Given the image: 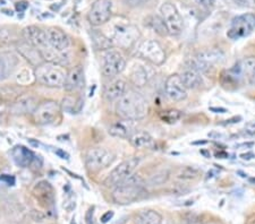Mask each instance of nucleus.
<instances>
[{
  "instance_id": "f257e3e1",
  "label": "nucleus",
  "mask_w": 255,
  "mask_h": 224,
  "mask_svg": "<svg viewBox=\"0 0 255 224\" xmlns=\"http://www.w3.org/2000/svg\"><path fill=\"white\" fill-rule=\"evenodd\" d=\"M116 111L123 119L137 121L144 119L147 116L149 104L141 93L130 89L118 100Z\"/></svg>"
},
{
  "instance_id": "f03ea898",
  "label": "nucleus",
  "mask_w": 255,
  "mask_h": 224,
  "mask_svg": "<svg viewBox=\"0 0 255 224\" xmlns=\"http://www.w3.org/2000/svg\"><path fill=\"white\" fill-rule=\"evenodd\" d=\"M144 194V181L138 174H130L128 178L114 187L113 199L119 205H128L141 198Z\"/></svg>"
},
{
  "instance_id": "7ed1b4c3",
  "label": "nucleus",
  "mask_w": 255,
  "mask_h": 224,
  "mask_svg": "<svg viewBox=\"0 0 255 224\" xmlns=\"http://www.w3.org/2000/svg\"><path fill=\"white\" fill-rule=\"evenodd\" d=\"M35 79L48 87H65L67 73L58 64L48 63L39 65L34 72Z\"/></svg>"
},
{
  "instance_id": "20e7f679",
  "label": "nucleus",
  "mask_w": 255,
  "mask_h": 224,
  "mask_svg": "<svg viewBox=\"0 0 255 224\" xmlns=\"http://www.w3.org/2000/svg\"><path fill=\"white\" fill-rule=\"evenodd\" d=\"M139 36L138 28L127 20L116 22L113 24L110 34L107 35L109 41L121 48H131Z\"/></svg>"
},
{
  "instance_id": "39448f33",
  "label": "nucleus",
  "mask_w": 255,
  "mask_h": 224,
  "mask_svg": "<svg viewBox=\"0 0 255 224\" xmlns=\"http://www.w3.org/2000/svg\"><path fill=\"white\" fill-rule=\"evenodd\" d=\"M126 59L124 55L117 49H106L100 56V68L102 75L114 78L124 71Z\"/></svg>"
},
{
  "instance_id": "423d86ee",
  "label": "nucleus",
  "mask_w": 255,
  "mask_h": 224,
  "mask_svg": "<svg viewBox=\"0 0 255 224\" xmlns=\"http://www.w3.org/2000/svg\"><path fill=\"white\" fill-rule=\"evenodd\" d=\"M115 154L105 148H92L85 154V165L89 172L98 173L115 161Z\"/></svg>"
},
{
  "instance_id": "0eeeda50",
  "label": "nucleus",
  "mask_w": 255,
  "mask_h": 224,
  "mask_svg": "<svg viewBox=\"0 0 255 224\" xmlns=\"http://www.w3.org/2000/svg\"><path fill=\"white\" fill-rule=\"evenodd\" d=\"M255 28V15L243 14L232 20L227 36L230 40H240L249 36Z\"/></svg>"
},
{
  "instance_id": "6e6552de",
  "label": "nucleus",
  "mask_w": 255,
  "mask_h": 224,
  "mask_svg": "<svg viewBox=\"0 0 255 224\" xmlns=\"http://www.w3.org/2000/svg\"><path fill=\"white\" fill-rule=\"evenodd\" d=\"M139 161H141V158L137 156H133L123 161L122 163H119L116 168H114L110 171L108 177L106 178V186L116 187L118 183H121L123 180H125L126 178H128L130 174H133L134 170L137 168Z\"/></svg>"
},
{
  "instance_id": "1a4fd4ad",
  "label": "nucleus",
  "mask_w": 255,
  "mask_h": 224,
  "mask_svg": "<svg viewBox=\"0 0 255 224\" xmlns=\"http://www.w3.org/2000/svg\"><path fill=\"white\" fill-rule=\"evenodd\" d=\"M61 108L56 101H44L33 112V120L41 126L51 125L59 119Z\"/></svg>"
},
{
  "instance_id": "9d476101",
  "label": "nucleus",
  "mask_w": 255,
  "mask_h": 224,
  "mask_svg": "<svg viewBox=\"0 0 255 224\" xmlns=\"http://www.w3.org/2000/svg\"><path fill=\"white\" fill-rule=\"evenodd\" d=\"M160 13H161V18L163 19L164 24H166L168 33L174 36L182 33L184 27L183 18L178 9L172 3L164 2L160 7Z\"/></svg>"
},
{
  "instance_id": "9b49d317",
  "label": "nucleus",
  "mask_w": 255,
  "mask_h": 224,
  "mask_svg": "<svg viewBox=\"0 0 255 224\" xmlns=\"http://www.w3.org/2000/svg\"><path fill=\"white\" fill-rule=\"evenodd\" d=\"M113 3L110 0H96L88 14L89 22L94 26L104 25L112 17Z\"/></svg>"
},
{
  "instance_id": "f8f14e48",
  "label": "nucleus",
  "mask_w": 255,
  "mask_h": 224,
  "mask_svg": "<svg viewBox=\"0 0 255 224\" xmlns=\"http://www.w3.org/2000/svg\"><path fill=\"white\" fill-rule=\"evenodd\" d=\"M138 55L154 65H161L166 59L162 47L154 40L144 41L138 47Z\"/></svg>"
},
{
  "instance_id": "ddd939ff",
  "label": "nucleus",
  "mask_w": 255,
  "mask_h": 224,
  "mask_svg": "<svg viewBox=\"0 0 255 224\" xmlns=\"http://www.w3.org/2000/svg\"><path fill=\"white\" fill-rule=\"evenodd\" d=\"M164 91L171 101L179 102L187 97V88L183 84L179 75H171L167 78L164 84Z\"/></svg>"
},
{
  "instance_id": "4468645a",
  "label": "nucleus",
  "mask_w": 255,
  "mask_h": 224,
  "mask_svg": "<svg viewBox=\"0 0 255 224\" xmlns=\"http://www.w3.org/2000/svg\"><path fill=\"white\" fill-rule=\"evenodd\" d=\"M38 99L31 94H24L17 97L10 107V111L15 116L33 115L35 109L38 108Z\"/></svg>"
},
{
  "instance_id": "2eb2a0df",
  "label": "nucleus",
  "mask_w": 255,
  "mask_h": 224,
  "mask_svg": "<svg viewBox=\"0 0 255 224\" xmlns=\"http://www.w3.org/2000/svg\"><path fill=\"white\" fill-rule=\"evenodd\" d=\"M19 60L14 52L0 51V80H5L14 74Z\"/></svg>"
},
{
  "instance_id": "dca6fc26",
  "label": "nucleus",
  "mask_w": 255,
  "mask_h": 224,
  "mask_svg": "<svg viewBox=\"0 0 255 224\" xmlns=\"http://www.w3.org/2000/svg\"><path fill=\"white\" fill-rule=\"evenodd\" d=\"M47 31L48 41L50 46L58 52L67 51L71 47V40L68 35L58 27H49Z\"/></svg>"
},
{
  "instance_id": "f3484780",
  "label": "nucleus",
  "mask_w": 255,
  "mask_h": 224,
  "mask_svg": "<svg viewBox=\"0 0 255 224\" xmlns=\"http://www.w3.org/2000/svg\"><path fill=\"white\" fill-rule=\"evenodd\" d=\"M33 195L44 206L52 205L53 199H55L52 186L46 180H41L36 183L34 188H33Z\"/></svg>"
},
{
  "instance_id": "a211bd4d",
  "label": "nucleus",
  "mask_w": 255,
  "mask_h": 224,
  "mask_svg": "<svg viewBox=\"0 0 255 224\" xmlns=\"http://www.w3.org/2000/svg\"><path fill=\"white\" fill-rule=\"evenodd\" d=\"M17 50L19 54L22 55V57H24V58H25L31 65H33V66L38 67L39 65L44 63V59L42 58V56H41L38 49L26 42L25 40L17 43Z\"/></svg>"
},
{
  "instance_id": "6ab92c4d",
  "label": "nucleus",
  "mask_w": 255,
  "mask_h": 224,
  "mask_svg": "<svg viewBox=\"0 0 255 224\" xmlns=\"http://www.w3.org/2000/svg\"><path fill=\"white\" fill-rule=\"evenodd\" d=\"M127 92V84L124 79L115 78L105 86V97L108 101H117Z\"/></svg>"
},
{
  "instance_id": "aec40b11",
  "label": "nucleus",
  "mask_w": 255,
  "mask_h": 224,
  "mask_svg": "<svg viewBox=\"0 0 255 224\" xmlns=\"http://www.w3.org/2000/svg\"><path fill=\"white\" fill-rule=\"evenodd\" d=\"M11 157H13L15 164L17 166L27 168L34 161L35 155L32 153V150L24 148L22 145H17L11 149Z\"/></svg>"
},
{
  "instance_id": "412c9836",
  "label": "nucleus",
  "mask_w": 255,
  "mask_h": 224,
  "mask_svg": "<svg viewBox=\"0 0 255 224\" xmlns=\"http://www.w3.org/2000/svg\"><path fill=\"white\" fill-rule=\"evenodd\" d=\"M84 81V69L82 66H75L73 67L67 74V78H66L65 88L67 91H75L82 87Z\"/></svg>"
},
{
  "instance_id": "4be33fe9",
  "label": "nucleus",
  "mask_w": 255,
  "mask_h": 224,
  "mask_svg": "<svg viewBox=\"0 0 255 224\" xmlns=\"http://www.w3.org/2000/svg\"><path fill=\"white\" fill-rule=\"evenodd\" d=\"M180 78H182L183 84L187 89H194L201 86L202 84V76H201V73L196 71L195 68L192 66H188L184 69V72L179 75Z\"/></svg>"
},
{
  "instance_id": "5701e85b",
  "label": "nucleus",
  "mask_w": 255,
  "mask_h": 224,
  "mask_svg": "<svg viewBox=\"0 0 255 224\" xmlns=\"http://www.w3.org/2000/svg\"><path fill=\"white\" fill-rule=\"evenodd\" d=\"M130 144L135 149H154L155 142L149 133L146 132H135L133 135L129 137Z\"/></svg>"
},
{
  "instance_id": "b1692460",
  "label": "nucleus",
  "mask_w": 255,
  "mask_h": 224,
  "mask_svg": "<svg viewBox=\"0 0 255 224\" xmlns=\"http://www.w3.org/2000/svg\"><path fill=\"white\" fill-rule=\"evenodd\" d=\"M131 122H133L131 120L115 122V124L110 126L109 134L112 136L118 138H129L134 134Z\"/></svg>"
},
{
  "instance_id": "393cba45",
  "label": "nucleus",
  "mask_w": 255,
  "mask_h": 224,
  "mask_svg": "<svg viewBox=\"0 0 255 224\" xmlns=\"http://www.w3.org/2000/svg\"><path fill=\"white\" fill-rule=\"evenodd\" d=\"M136 224H162V217L157 211H142L135 217Z\"/></svg>"
},
{
  "instance_id": "a878e982",
  "label": "nucleus",
  "mask_w": 255,
  "mask_h": 224,
  "mask_svg": "<svg viewBox=\"0 0 255 224\" xmlns=\"http://www.w3.org/2000/svg\"><path fill=\"white\" fill-rule=\"evenodd\" d=\"M150 75L147 73V69L144 68L142 65H136L130 72V80L135 86L142 87L149 81Z\"/></svg>"
},
{
  "instance_id": "bb28decb",
  "label": "nucleus",
  "mask_w": 255,
  "mask_h": 224,
  "mask_svg": "<svg viewBox=\"0 0 255 224\" xmlns=\"http://www.w3.org/2000/svg\"><path fill=\"white\" fill-rule=\"evenodd\" d=\"M242 74L245 77L249 84L255 86V57H246V58L242 61L241 65Z\"/></svg>"
},
{
  "instance_id": "cd10ccee",
  "label": "nucleus",
  "mask_w": 255,
  "mask_h": 224,
  "mask_svg": "<svg viewBox=\"0 0 255 224\" xmlns=\"http://www.w3.org/2000/svg\"><path fill=\"white\" fill-rule=\"evenodd\" d=\"M183 117V113L179 111V110L176 109H170V110H166V111H162L160 113V119H161L163 122H167V124H175L178 120H180V118Z\"/></svg>"
},
{
  "instance_id": "c85d7f7f",
  "label": "nucleus",
  "mask_w": 255,
  "mask_h": 224,
  "mask_svg": "<svg viewBox=\"0 0 255 224\" xmlns=\"http://www.w3.org/2000/svg\"><path fill=\"white\" fill-rule=\"evenodd\" d=\"M200 176V171L194 168H185L178 173V178L182 180H191V179H195Z\"/></svg>"
},
{
  "instance_id": "c756f323",
  "label": "nucleus",
  "mask_w": 255,
  "mask_h": 224,
  "mask_svg": "<svg viewBox=\"0 0 255 224\" xmlns=\"http://www.w3.org/2000/svg\"><path fill=\"white\" fill-rule=\"evenodd\" d=\"M152 26H153L155 32L159 33L160 35L169 34L168 33V30L166 27V24L163 22V19L161 17H159V16H154L153 20H152Z\"/></svg>"
},
{
  "instance_id": "7c9ffc66",
  "label": "nucleus",
  "mask_w": 255,
  "mask_h": 224,
  "mask_svg": "<svg viewBox=\"0 0 255 224\" xmlns=\"http://www.w3.org/2000/svg\"><path fill=\"white\" fill-rule=\"evenodd\" d=\"M150 0H124V2L129 7H139L145 5Z\"/></svg>"
},
{
  "instance_id": "2f4dec72",
  "label": "nucleus",
  "mask_w": 255,
  "mask_h": 224,
  "mask_svg": "<svg viewBox=\"0 0 255 224\" xmlns=\"http://www.w3.org/2000/svg\"><path fill=\"white\" fill-rule=\"evenodd\" d=\"M195 2L197 3V5L208 8V7H211L215 5L216 0H195Z\"/></svg>"
},
{
  "instance_id": "473e14b6",
  "label": "nucleus",
  "mask_w": 255,
  "mask_h": 224,
  "mask_svg": "<svg viewBox=\"0 0 255 224\" xmlns=\"http://www.w3.org/2000/svg\"><path fill=\"white\" fill-rule=\"evenodd\" d=\"M27 7H28V3L26 1H19L16 3V9H17V11H19V13L25 11L27 9Z\"/></svg>"
},
{
  "instance_id": "72a5a7b5",
  "label": "nucleus",
  "mask_w": 255,
  "mask_h": 224,
  "mask_svg": "<svg viewBox=\"0 0 255 224\" xmlns=\"http://www.w3.org/2000/svg\"><path fill=\"white\" fill-rule=\"evenodd\" d=\"M0 180H1V181H6L9 186H13L14 183H15V179H14V177L8 176V174H2V176L0 177Z\"/></svg>"
},
{
  "instance_id": "f704fd0d",
  "label": "nucleus",
  "mask_w": 255,
  "mask_h": 224,
  "mask_svg": "<svg viewBox=\"0 0 255 224\" xmlns=\"http://www.w3.org/2000/svg\"><path fill=\"white\" fill-rule=\"evenodd\" d=\"M55 153L58 155L60 158H64V160H68L69 158V154L67 152H65V150L60 149H55Z\"/></svg>"
},
{
  "instance_id": "c9c22d12",
  "label": "nucleus",
  "mask_w": 255,
  "mask_h": 224,
  "mask_svg": "<svg viewBox=\"0 0 255 224\" xmlns=\"http://www.w3.org/2000/svg\"><path fill=\"white\" fill-rule=\"evenodd\" d=\"M114 217V212H112V211H109V212H107L106 214H104L102 215V218H101V221L104 222V223H107L108 221H110V220H112V218Z\"/></svg>"
},
{
  "instance_id": "e433bc0d",
  "label": "nucleus",
  "mask_w": 255,
  "mask_h": 224,
  "mask_svg": "<svg viewBox=\"0 0 255 224\" xmlns=\"http://www.w3.org/2000/svg\"><path fill=\"white\" fill-rule=\"evenodd\" d=\"M245 129H246V132L251 134V135H255V122H251V124L246 125Z\"/></svg>"
},
{
  "instance_id": "4c0bfd02",
  "label": "nucleus",
  "mask_w": 255,
  "mask_h": 224,
  "mask_svg": "<svg viewBox=\"0 0 255 224\" xmlns=\"http://www.w3.org/2000/svg\"><path fill=\"white\" fill-rule=\"evenodd\" d=\"M210 111L216 112V113H226V112H227V109H225V108H216V107H212V108H210Z\"/></svg>"
},
{
  "instance_id": "58836bf2",
  "label": "nucleus",
  "mask_w": 255,
  "mask_h": 224,
  "mask_svg": "<svg viewBox=\"0 0 255 224\" xmlns=\"http://www.w3.org/2000/svg\"><path fill=\"white\" fill-rule=\"evenodd\" d=\"M241 157L243 158V160H248V161H249V160H251V158L255 157V155H254V153H252V152H249V153L242 154Z\"/></svg>"
},
{
  "instance_id": "ea45409f",
  "label": "nucleus",
  "mask_w": 255,
  "mask_h": 224,
  "mask_svg": "<svg viewBox=\"0 0 255 224\" xmlns=\"http://www.w3.org/2000/svg\"><path fill=\"white\" fill-rule=\"evenodd\" d=\"M242 1L248 6H255V0H242Z\"/></svg>"
},
{
  "instance_id": "a19ab883",
  "label": "nucleus",
  "mask_w": 255,
  "mask_h": 224,
  "mask_svg": "<svg viewBox=\"0 0 255 224\" xmlns=\"http://www.w3.org/2000/svg\"><path fill=\"white\" fill-rule=\"evenodd\" d=\"M28 142H30L33 146H36V148H38V146L40 145L38 142H33V140H28Z\"/></svg>"
},
{
  "instance_id": "79ce46f5",
  "label": "nucleus",
  "mask_w": 255,
  "mask_h": 224,
  "mask_svg": "<svg viewBox=\"0 0 255 224\" xmlns=\"http://www.w3.org/2000/svg\"><path fill=\"white\" fill-rule=\"evenodd\" d=\"M207 141H201V142H195V143H193V144L194 145H197V144H207Z\"/></svg>"
},
{
  "instance_id": "37998d69",
  "label": "nucleus",
  "mask_w": 255,
  "mask_h": 224,
  "mask_svg": "<svg viewBox=\"0 0 255 224\" xmlns=\"http://www.w3.org/2000/svg\"><path fill=\"white\" fill-rule=\"evenodd\" d=\"M71 224H77V223H76V221H75V219H73V220H72Z\"/></svg>"
}]
</instances>
